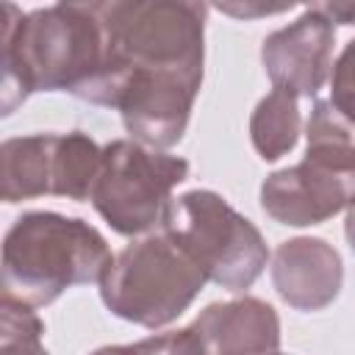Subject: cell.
Returning <instances> with one entry per match:
<instances>
[{
  "mask_svg": "<svg viewBox=\"0 0 355 355\" xmlns=\"http://www.w3.org/2000/svg\"><path fill=\"white\" fill-rule=\"evenodd\" d=\"M189 178V161L144 147L133 139H114L103 147L100 172L92 189L94 211L119 236H139L164 222L172 191Z\"/></svg>",
  "mask_w": 355,
  "mask_h": 355,
  "instance_id": "8992f818",
  "label": "cell"
},
{
  "mask_svg": "<svg viewBox=\"0 0 355 355\" xmlns=\"http://www.w3.org/2000/svg\"><path fill=\"white\" fill-rule=\"evenodd\" d=\"M319 14H324L333 25L338 22V25H355V3H338V0H333V3H311Z\"/></svg>",
  "mask_w": 355,
  "mask_h": 355,
  "instance_id": "ac0fdd59",
  "label": "cell"
},
{
  "mask_svg": "<svg viewBox=\"0 0 355 355\" xmlns=\"http://www.w3.org/2000/svg\"><path fill=\"white\" fill-rule=\"evenodd\" d=\"M108 39L100 3H55L22 14L3 3L0 114L8 116L33 92H67L108 105Z\"/></svg>",
  "mask_w": 355,
  "mask_h": 355,
  "instance_id": "7a4b0ae2",
  "label": "cell"
},
{
  "mask_svg": "<svg viewBox=\"0 0 355 355\" xmlns=\"http://www.w3.org/2000/svg\"><path fill=\"white\" fill-rule=\"evenodd\" d=\"M305 158L338 172H355V122L347 119L330 100H316L305 125Z\"/></svg>",
  "mask_w": 355,
  "mask_h": 355,
  "instance_id": "4fadbf2b",
  "label": "cell"
},
{
  "mask_svg": "<svg viewBox=\"0 0 355 355\" xmlns=\"http://www.w3.org/2000/svg\"><path fill=\"white\" fill-rule=\"evenodd\" d=\"M58 133L14 136L0 144V194L6 202L55 197Z\"/></svg>",
  "mask_w": 355,
  "mask_h": 355,
  "instance_id": "8fae6325",
  "label": "cell"
},
{
  "mask_svg": "<svg viewBox=\"0 0 355 355\" xmlns=\"http://www.w3.org/2000/svg\"><path fill=\"white\" fill-rule=\"evenodd\" d=\"M344 236H347V244H349V247H352V252H355V202H352V205H349V211H347Z\"/></svg>",
  "mask_w": 355,
  "mask_h": 355,
  "instance_id": "ffe728a7",
  "label": "cell"
},
{
  "mask_svg": "<svg viewBox=\"0 0 355 355\" xmlns=\"http://www.w3.org/2000/svg\"><path fill=\"white\" fill-rule=\"evenodd\" d=\"M205 283L202 269L161 230L114 255L100 280V297L114 316L155 330L175 322Z\"/></svg>",
  "mask_w": 355,
  "mask_h": 355,
  "instance_id": "5b68a950",
  "label": "cell"
},
{
  "mask_svg": "<svg viewBox=\"0 0 355 355\" xmlns=\"http://www.w3.org/2000/svg\"><path fill=\"white\" fill-rule=\"evenodd\" d=\"M133 347H136L139 355H208V349L202 344V336L197 333L194 324L141 338Z\"/></svg>",
  "mask_w": 355,
  "mask_h": 355,
  "instance_id": "2e32d148",
  "label": "cell"
},
{
  "mask_svg": "<svg viewBox=\"0 0 355 355\" xmlns=\"http://www.w3.org/2000/svg\"><path fill=\"white\" fill-rule=\"evenodd\" d=\"M355 202V172H338L311 158L266 175L261 208L280 225H319Z\"/></svg>",
  "mask_w": 355,
  "mask_h": 355,
  "instance_id": "ba28073f",
  "label": "cell"
},
{
  "mask_svg": "<svg viewBox=\"0 0 355 355\" xmlns=\"http://www.w3.org/2000/svg\"><path fill=\"white\" fill-rule=\"evenodd\" d=\"M89 355H139V352H136L133 344H114V347H100Z\"/></svg>",
  "mask_w": 355,
  "mask_h": 355,
  "instance_id": "d6986e66",
  "label": "cell"
},
{
  "mask_svg": "<svg viewBox=\"0 0 355 355\" xmlns=\"http://www.w3.org/2000/svg\"><path fill=\"white\" fill-rule=\"evenodd\" d=\"M191 324L208 355H272L280 347L277 311L258 297L211 302Z\"/></svg>",
  "mask_w": 355,
  "mask_h": 355,
  "instance_id": "30bf717a",
  "label": "cell"
},
{
  "mask_svg": "<svg viewBox=\"0 0 355 355\" xmlns=\"http://www.w3.org/2000/svg\"><path fill=\"white\" fill-rule=\"evenodd\" d=\"M219 11L225 14H233V17H244V19H252V17H269V14H283L294 6H261V3H216Z\"/></svg>",
  "mask_w": 355,
  "mask_h": 355,
  "instance_id": "e0dca14e",
  "label": "cell"
},
{
  "mask_svg": "<svg viewBox=\"0 0 355 355\" xmlns=\"http://www.w3.org/2000/svg\"><path fill=\"white\" fill-rule=\"evenodd\" d=\"M111 261L105 236L89 222L28 211L3 239V297L44 308L72 286L100 283Z\"/></svg>",
  "mask_w": 355,
  "mask_h": 355,
  "instance_id": "3957f363",
  "label": "cell"
},
{
  "mask_svg": "<svg viewBox=\"0 0 355 355\" xmlns=\"http://www.w3.org/2000/svg\"><path fill=\"white\" fill-rule=\"evenodd\" d=\"M250 139L263 161H277L300 139V105L286 89H272L250 116Z\"/></svg>",
  "mask_w": 355,
  "mask_h": 355,
  "instance_id": "7c38bea8",
  "label": "cell"
},
{
  "mask_svg": "<svg viewBox=\"0 0 355 355\" xmlns=\"http://www.w3.org/2000/svg\"><path fill=\"white\" fill-rule=\"evenodd\" d=\"M272 355H286V352H272Z\"/></svg>",
  "mask_w": 355,
  "mask_h": 355,
  "instance_id": "44dd1931",
  "label": "cell"
},
{
  "mask_svg": "<svg viewBox=\"0 0 355 355\" xmlns=\"http://www.w3.org/2000/svg\"><path fill=\"white\" fill-rule=\"evenodd\" d=\"M344 280L341 255L333 244L316 236L283 241L272 255V286L294 311L327 308Z\"/></svg>",
  "mask_w": 355,
  "mask_h": 355,
  "instance_id": "9c48e42d",
  "label": "cell"
},
{
  "mask_svg": "<svg viewBox=\"0 0 355 355\" xmlns=\"http://www.w3.org/2000/svg\"><path fill=\"white\" fill-rule=\"evenodd\" d=\"M108 39V108L122 114L133 141L166 150L189 128L202 86L205 3L108 0L100 3Z\"/></svg>",
  "mask_w": 355,
  "mask_h": 355,
  "instance_id": "6da1fadb",
  "label": "cell"
},
{
  "mask_svg": "<svg viewBox=\"0 0 355 355\" xmlns=\"http://www.w3.org/2000/svg\"><path fill=\"white\" fill-rule=\"evenodd\" d=\"M333 44L336 25L313 6H305L294 22L263 39L261 64L277 89L294 97H316L333 69Z\"/></svg>",
  "mask_w": 355,
  "mask_h": 355,
  "instance_id": "52a82bcc",
  "label": "cell"
},
{
  "mask_svg": "<svg viewBox=\"0 0 355 355\" xmlns=\"http://www.w3.org/2000/svg\"><path fill=\"white\" fill-rule=\"evenodd\" d=\"M161 230L211 283L230 294L247 291L269 261L261 230L222 194L208 189H191L175 197L164 214Z\"/></svg>",
  "mask_w": 355,
  "mask_h": 355,
  "instance_id": "277c9868",
  "label": "cell"
},
{
  "mask_svg": "<svg viewBox=\"0 0 355 355\" xmlns=\"http://www.w3.org/2000/svg\"><path fill=\"white\" fill-rule=\"evenodd\" d=\"M347 119L355 122V39H349L330 69V97Z\"/></svg>",
  "mask_w": 355,
  "mask_h": 355,
  "instance_id": "9a60e30c",
  "label": "cell"
},
{
  "mask_svg": "<svg viewBox=\"0 0 355 355\" xmlns=\"http://www.w3.org/2000/svg\"><path fill=\"white\" fill-rule=\"evenodd\" d=\"M44 322L25 302L0 300V355H50L42 344Z\"/></svg>",
  "mask_w": 355,
  "mask_h": 355,
  "instance_id": "5bb4252c",
  "label": "cell"
}]
</instances>
